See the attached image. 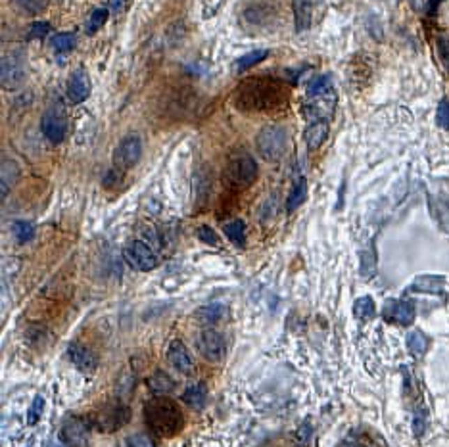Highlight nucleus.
<instances>
[{
	"instance_id": "nucleus-1",
	"label": "nucleus",
	"mask_w": 449,
	"mask_h": 447,
	"mask_svg": "<svg viewBox=\"0 0 449 447\" xmlns=\"http://www.w3.org/2000/svg\"><path fill=\"white\" fill-rule=\"evenodd\" d=\"M234 104L244 112H267L279 109L284 104V89L267 79H252L238 86Z\"/></svg>"
},
{
	"instance_id": "nucleus-2",
	"label": "nucleus",
	"mask_w": 449,
	"mask_h": 447,
	"mask_svg": "<svg viewBox=\"0 0 449 447\" xmlns=\"http://www.w3.org/2000/svg\"><path fill=\"white\" fill-rule=\"evenodd\" d=\"M142 413H144V421H146L148 428L154 430L162 438H171L178 430H183L185 416H183V411L178 409L175 401L165 400V397H155V400H150L148 403H144Z\"/></svg>"
},
{
	"instance_id": "nucleus-3",
	"label": "nucleus",
	"mask_w": 449,
	"mask_h": 447,
	"mask_svg": "<svg viewBox=\"0 0 449 447\" xmlns=\"http://www.w3.org/2000/svg\"><path fill=\"white\" fill-rule=\"evenodd\" d=\"M288 132L282 125H265L256 137L257 154L265 162H279L287 152Z\"/></svg>"
},
{
	"instance_id": "nucleus-4",
	"label": "nucleus",
	"mask_w": 449,
	"mask_h": 447,
	"mask_svg": "<svg viewBox=\"0 0 449 447\" xmlns=\"http://www.w3.org/2000/svg\"><path fill=\"white\" fill-rule=\"evenodd\" d=\"M227 177L238 188H248L257 179V163L248 152H238L227 165Z\"/></svg>"
},
{
	"instance_id": "nucleus-5",
	"label": "nucleus",
	"mask_w": 449,
	"mask_h": 447,
	"mask_svg": "<svg viewBox=\"0 0 449 447\" xmlns=\"http://www.w3.org/2000/svg\"><path fill=\"white\" fill-rule=\"evenodd\" d=\"M25 81V62L20 52H6L0 62V85L4 91H16Z\"/></svg>"
},
{
	"instance_id": "nucleus-6",
	"label": "nucleus",
	"mask_w": 449,
	"mask_h": 447,
	"mask_svg": "<svg viewBox=\"0 0 449 447\" xmlns=\"http://www.w3.org/2000/svg\"><path fill=\"white\" fill-rule=\"evenodd\" d=\"M40 129L52 144H60L68 135V114L62 104L48 106L45 116L40 119Z\"/></svg>"
},
{
	"instance_id": "nucleus-7",
	"label": "nucleus",
	"mask_w": 449,
	"mask_h": 447,
	"mask_svg": "<svg viewBox=\"0 0 449 447\" xmlns=\"http://www.w3.org/2000/svg\"><path fill=\"white\" fill-rule=\"evenodd\" d=\"M131 421V409L123 403H109L94 415V426L102 432H114Z\"/></svg>"
},
{
	"instance_id": "nucleus-8",
	"label": "nucleus",
	"mask_w": 449,
	"mask_h": 447,
	"mask_svg": "<svg viewBox=\"0 0 449 447\" xmlns=\"http://www.w3.org/2000/svg\"><path fill=\"white\" fill-rule=\"evenodd\" d=\"M140 158H142V140L137 135H129L114 150V167L123 173L127 169H132L140 162Z\"/></svg>"
},
{
	"instance_id": "nucleus-9",
	"label": "nucleus",
	"mask_w": 449,
	"mask_h": 447,
	"mask_svg": "<svg viewBox=\"0 0 449 447\" xmlns=\"http://www.w3.org/2000/svg\"><path fill=\"white\" fill-rule=\"evenodd\" d=\"M123 257L132 269L140 271V273L152 271L158 265L154 250L144 240H132L131 244H127L123 250Z\"/></svg>"
},
{
	"instance_id": "nucleus-10",
	"label": "nucleus",
	"mask_w": 449,
	"mask_h": 447,
	"mask_svg": "<svg viewBox=\"0 0 449 447\" xmlns=\"http://www.w3.org/2000/svg\"><path fill=\"white\" fill-rule=\"evenodd\" d=\"M334 106H336V94L334 91L321 96H310V100L303 106V116L305 119L313 123V121H328L334 114Z\"/></svg>"
},
{
	"instance_id": "nucleus-11",
	"label": "nucleus",
	"mask_w": 449,
	"mask_h": 447,
	"mask_svg": "<svg viewBox=\"0 0 449 447\" xmlns=\"http://www.w3.org/2000/svg\"><path fill=\"white\" fill-rule=\"evenodd\" d=\"M224 340L215 331H204L198 338V351L209 363H219L224 357Z\"/></svg>"
},
{
	"instance_id": "nucleus-12",
	"label": "nucleus",
	"mask_w": 449,
	"mask_h": 447,
	"mask_svg": "<svg viewBox=\"0 0 449 447\" xmlns=\"http://www.w3.org/2000/svg\"><path fill=\"white\" fill-rule=\"evenodd\" d=\"M382 315L386 321L402 326H409L415 321V308L411 301L405 300H388L382 309Z\"/></svg>"
},
{
	"instance_id": "nucleus-13",
	"label": "nucleus",
	"mask_w": 449,
	"mask_h": 447,
	"mask_svg": "<svg viewBox=\"0 0 449 447\" xmlns=\"http://www.w3.org/2000/svg\"><path fill=\"white\" fill-rule=\"evenodd\" d=\"M91 94V77L85 68H79L71 73L68 81V100L71 104H81L85 102Z\"/></svg>"
},
{
	"instance_id": "nucleus-14",
	"label": "nucleus",
	"mask_w": 449,
	"mask_h": 447,
	"mask_svg": "<svg viewBox=\"0 0 449 447\" xmlns=\"http://www.w3.org/2000/svg\"><path fill=\"white\" fill-rule=\"evenodd\" d=\"M167 361L175 370L183 372V374H190L194 369L192 357L188 354L186 346L181 340H173L167 347Z\"/></svg>"
},
{
	"instance_id": "nucleus-15",
	"label": "nucleus",
	"mask_w": 449,
	"mask_h": 447,
	"mask_svg": "<svg viewBox=\"0 0 449 447\" xmlns=\"http://www.w3.org/2000/svg\"><path fill=\"white\" fill-rule=\"evenodd\" d=\"M68 355H70L71 363L77 367L79 370L83 372H94L96 370V357L91 349H86L85 346H79V344H71L70 349H68Z\"/></svg>"
},
{
	"instance_id": "nucleus-16",
	"label": "nucleus",
	"mask_w": 449,
	"mask_h": 447,
	"mask_svg": "<svg viewBox=\"0 0 449 447\" xmlns=\"http://www.w3.org/2000/svg\"><path fill=\"white\" fill-rule=\"evenodd\" d=\"M303 139H305L310 152L319 150L328 139V121H313V123L307 125V129L303 132Z\"/></svg>"
},
{
	"instance_id": "nucleus-17",
	"label": "nucleus",
	"mask_w": 449,
	"mask_h": 447,
	"mask_svg": "<svg viewBox=\"0 0 449 447\" xmlns=\"http://www.w3.org/2000/svg\"><path fill=\"white\" fill-rule=\"evenodd\" d=\"M446 286L443 277H434V275H423L413 280V285L409 286L411 292H420V294H440Z\"/></svg>"
},
{
	"instance_id": "nucleus-18",
	"label": "nucleus",
	"mask_w": 449,
	"mask_h": 447,
	"mask_svg": "<svg viewBox=\"0 0 449 447\" xmlns=\"http://www.w3.org/2000/svg\"><path fill=\"white\" fill-rule=\"evenodd\" d=\"M294 16L296 31H307L311 27V20H313V4L310 0H294Z\"/></svg>"
},
{
	"instance_id": "nucleus-19",
	"label": "nucleus",
	"mask_w": 449,
	"mask_h": 447,
	"mask_svg": "<svg viewBox=\"0 0 449 447\" xmlns=\"http://www.w3.org/2000/svg\"><path fill=\"white\" fill-rule=\"evenodd\" d=\"M17 175H20L17 163L12 162V160H2V171H0V196H2V200L6 198L10 188L14 186Z\"/></svg>"
},
{
	"instance_id": "nucleus-20",
	"label": "nucleus",
	"mask_w": 449,
	"mask_h": 447,
	"mask_svg": "<svg viewBox=\"0 0 449 447\" xmlns=\"http://www.w3.org/2000/svg\"><path fill=\"white\" fill-rule=\"evenodd\" d=\"M206 397H208V388L204 382L190 386L185 393H183V401L192 409H201L206 405Z\"/></svg>"
},
{
	"instance_id": "nucleus-21",
	"label": "nucleus",
	"mask_w": 449,
	"mask_h": 447,
	"mask_svg": "<svg viewBox=\"0 0 449 447\" xmlns=\"http://www.w3.org/2000/svg\"><path fill=\"white\" fill-rule=\"evenodd\" d=\"M223 232L234 246H244L246 244V225H244L242 219H234L231 223L224 225Z\"/></svg>"
},
{
	"instance_id": "nucleus-22",
	"label": "nucleus",
	"mask_w": 449,
	"mask_h": 447,
	"mask_svg": "<svg viewBox=\"0 0 449 447\" xmlns=\"http://www.w3.org/2000/svg\"><path fill=\"white\" fill-rule=\"evenodd\" d=\"M307 198V185H305V179L300 177L298 179V183L292 188V192L288 194V200H287V209L288 213H292L296 209L302 206L303 202Z\"/></svg>"
},
{
	"instance_id": "nucleus-23",
	"label": "nucleus",
	"mask_w": 449,
	"mask_h": 447,
	"mask_svg": "<svg viewBox=\"0 0 449 447\" xmlns=\"http://www.w3.org/2000/svg\"><path fill=\"white\" fill-rule=\"evenodd\" d=\"M267 56H269V50H265V48H256V50H252V52L241 56V58L236 60V71L250 70L252 66L264 62Z\"/></svg>"
},
{
	"instance_id": "nucleus-24",
	"label": "nucleus",
	"mask_w": 449,
	"mask_h": 447,
	"mask_svg": "<svg viewBox=\"0 0 449 447\" xmlns=\"http://www.w3.org/2000/svg\"><path fill=\"white\" fill-rule=\"evenodd\" d=\"M353 313H356V317L359 319V321H363V323H367V321H371L372 317H374V301L369 298V296H363V298H359V300H356V303H353Z\"/></svg>"
},
{
	"instance_id": "nucleus-25",
	"label": "nucleus",
	"mask_w": 449,
	"mask_h": 447,
	"mask_svg": "<svg viewBox=\"0 0 449 447\" xmlns=\"http://www.w3.org/2000/svg\"><path fill=\"white\" fill-rule=\"evenodd\" d=\"M407 347L415 357H423L428 349V338L420 331H413L407 336Z\"/></svg>"
},
{
	"instance_id": "nucleus-26",
	"label": "nucleus",
	"mask_w": 449,
	"mask_h": 447,
	"mask_svg": "<svg viewBox=\"0 0 449 447\" xmlns=\"http://www.w3.org/2000/svg\"><path fill=\"white\" fill-rule=\"evenodd\" d=\"M148 386H150V390L154 393H160V395H163V393H169L171 390H173V380H171L165 372H154L152 377H150V380H148Z\"/></svg>"
},
{
	"instance_id": "nucleus-27",
	"label": "nucleus",
	"mask_w": 449,
	"mask_h": 447,
	"mask_svg": "<svg viewBox=\"0 0 449 447\" xmlns=\"http://www.w3.org/2000/svg\"><path fill=\"white\" fill-rule=\"evenodd\" d=\"M224 315V305L221 303H211V305H206V308L198 309L196 313V319L200 323H217L221 317Z\"/></svg>"
},
{
	"instance_id": "nucleus-28",
	"label": "nucleus",
	"mask_w": 449,
	"mask_h": 447,
	"mask_svg": "<svg viewBox=\"0 0 449 447\" xmlns=\"http://www.w3.org/2000/svg\"><path fill=\"white\" fill-rule=\"evenodd\" d=\"M86 426L83 423H79L75 418H71L70 423L63 426L62 430V439L68 444V441H81L83 436H85Z\"/></svg>"
},
{
	"instance_id": "nucleus-29",
	"label": "nucleus",
	"mask_w": 449,
	"mask_h": 447,
	"mask_svg": "<svg viewBox=\"0 0 449 447\" xmlns=\"http://www.w3.org/2000/svg\"><path fill=\"white\" fill-rule=\"evenodd\" d=\"M333 91V79L328 75H321V77L311 79L307 85V96H321Z\"/></svg>"
},
{
	"instance_id": "nucleus-30",
	"label": "nucleus",
	"mask_w": 449,
	"mask_h": 447,
	"mask_svg": "<svg viewBox=\"0 0 449 447\" xmlns=\"http://www.w3.org/2000/svg\"><path fill=\"white\" fill-rule=\"evenodd\" d=\"M106 20H108V10L106 8L94 10L93 14L86 17V24H85L86 35H94L98 29H102V25L106 24Z\"/></svg>"
},
{
	"instance_id": "nucleus-31",
	"label": "nucleus",
	"mask_w": 449,
	"mask_h": 447,
	"mask_svg": "<svg viewBox=\"0 0 449 447\" xmlns=\"http://www.w3.org/2000/svg\"><path fill=\"white\" fill-rule=\"evenodd\" d=\"M50 47L54 48L56 52H70L71 48L75 47V35L73 33H58L50 39Z\"/></svg>"
},
{
	"instance_id": "nucleus-32",
	"label": "nucleus",
	"mask_w": 449,
	"mask_h": 447,
	"mask_svg": "<svg viewBox=\"0 0 449 447\" xmlns=\"http://www.w3.org/2000/svg\"><path fill=\"white\" fill-rule=\"evenodd\" d=\"M376 273V255L371 248L361 252V275L365 278H371Z\"/></svg>"
},
{
	"instance_id": "nucleus-33",
	"label": "nucleus",
	"mask_w": 449,
	"mask_h": 447,
	"mask_svg": "<svg viewBox=\"0 0 449 447\" xmlns=\"http://www.w3.org/2000/svg\"><path fill=\"white\" fill-rule=\"evenodd\" d=\"M12 231L16 234V240L20 244H25V242H29L35 236V227L31 223H27V221H16L14 227H12Z\"/></svg>"
},
{
	"instance_id": "nucleus-34",
	"label": "nucleus",
	"mask_w": 449,
	"mask_h": 447,
	"mask_svg": "<svg viewBox=\"0 0 449 447\" xmlns=\"http://www.w3.org/2000/svg\"><path fill=\"white\" fill-rule=\"evenodd\" d=\"M16 6L24 14L35 16V14H40L43 10L47 8V0H16Z\"/></svg>"
},
{
	"instance_id": "nucleus-35",
	"label": "nucleus",
	"mask_w": 449,
	"mask_h": 447,
	"mask_svg": "<svg viewBox=\"0 0 449 447\" xmlns=\"http://www.w3.org/2000/svg\"><path fill=\"white\" fill-rule=\"evenodd\" d=\"M311 436H313V426H311L310 421H305L298 426L296 430V446L298 447H307L311 441Z\"/></svg>"
},
{
	"instance_id": "nucleus-36",
	"label": "nucleus",
	"mask_w": 449,
	"mask_h": 447,
	"mask_svg": "<svg viewBox=\"0 0 449 447\" xmlns=\"http://www.w3.org/2000/svg\"><path fill=\"white\" fill-rule=\"evenodd\" d=\"M43 409H45V400H43L40 395H37V397L33 400L29 411H27V423L29 424L39 423L40 415H43Z\"/></svg>"
},
{
	"instance_id": "nucleus-37",
	"label": "nucleus",
	"mask_w": 449,
	"mask_h": 447,
	"mask_svg": "<svg viewBox=\"0 0 449 447\" xmlns=\"http://www.w3.org/2000/svg\"><path fill=\"white\" fill-rule=\"evenodd\" d=\"M50 31H52V27H50L48 22H35V24L29 27L27 37H29V39H45Z\"/></svg>"
},
{
	"instance_id": "nucleus-38",
	"label": "nucleus",
	"mask_w": 449,
	"mask_h": 447,
	"mask_svg": "<svg viewBox=\"0 0 449 447\" xmlns=\"http://www.w3.org/2000/svg\"><path fill=\"white\" fill-rule=\"evenodd\" d=\"M198 238L206 244V246H217L219 244V236H217V232L208 227V225H204L198 229Z\"/></svg>"
},
{
	"instance_id": "nucleus-39",
	"label": "nucleus",
	"mask_w": 449,
	"mask_h": 447,
	"mask_svg": "<svg viewBox=\"0 0 449 447\" xmlns=\"http://www.w3.org/2000/svg\"><path fill=\"white\" fill-rule=\"evenodd\" d=\"M436 121L440 125L441 129H448L449 131V98L441 100L438 104V112H436Z\"/></svg>"
},
{
	"instance_id": "nucleus-40",
	"label": "nucleus",
	"mask_w": 449,
	"mask_h": 447,
	"mask_svg": "<svg viewBox=\"0 0 449 447\" xmlns=\"http://www.w3.org/2000/svg\"><path fill=\"white\" fill-rule=\"evenodd\" d=\"M438 54H440L441 63L446 66V70L449 71V37L448 35H441L438 37Z\"/></svg>"
},
{
	"instance_id": "nucleus-41",
	"label": "nucleus",
	"mask_w": 449,
	"mask_h": 447,
	"mask_svg": "<svg viewBox=\"0 0 449 447\" xmlns=\"http://www.w3.org/2000/svg\"><path fill=\"white\" fill-rule=\"evenodd\" d=\"M129 444H131V447H154L152 439L148 438V436H144V434H135V436H131Z\"/></svg>"
},
{
	"instance_id": "nucleus-42",
	"label": "nucleus",
	"mask_w": 449,
	"mask_h": 447,
	"mask_svg": "<svg viewBox=\"0 0 449 447\" xmlns=\"http://www.w3.org/2000/svg\"><path fill=\"white\" fill-rule=\"evenodd\" d=\"M109 4H112V12H114V16H117V14H121V12L127 8L129 0H109Z\"/></svg>"
},
{
	"instance_id": "nucleus-43",
	"label": "nucleus",
	"mask_w": 449,
	"mask_h": 447,
	"mask_svg": "<svg viewBox=\"0 0 449 447\" xmlns=\"http://www.w3.org/2000/svg\"><path fill=\"white\" fill-rule=\"evenodd\" d=\"M440 4H441V0H428V12H430V14L438 12Z\"/></svg>"
}]
</instances>
